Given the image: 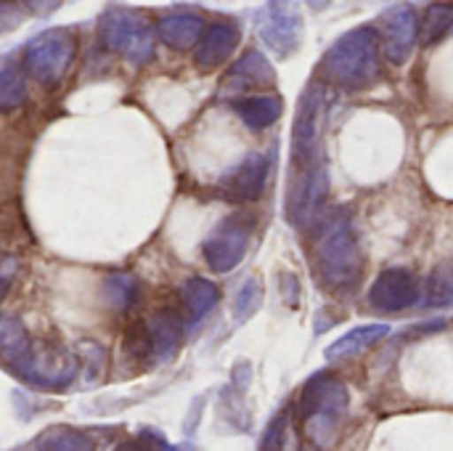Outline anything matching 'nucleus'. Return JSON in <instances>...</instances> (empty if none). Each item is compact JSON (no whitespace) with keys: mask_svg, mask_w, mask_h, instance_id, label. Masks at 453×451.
<instances>
[{"mask_svg":"<svg viewBox=\"0 0 453 451\" xmlns=\"http://www.w3.org/2000/svg\"><path fill=\"white\" fill-rule=\"evenodd\" d=\"M382 48L374 27H356L345 32L324 53L321 77L345 90H366L380 80Z\"/></svg>","mask_w":453,"mask_h":451,"instance_id":"1","label":"nucleus"},{"mask_svg":"<svg viewBox=\"0 0 453 451\" xmlns=\"http://www.w3.org/2000/svg\"><path fill=\"white\" fill-rule=\"evenodd\" d=\"M316 260L324 284H329L332 290H348L358 282L364 255L350 210H334L329 218L321 221L316 239Z\"/></svg>","mask_w":453,"mask_h":451,"instance_id":"2","label":"nucleus"},{"mask_svg":"<svg viewBox=\"0 0 453 451\" xmlns=\"http://www.w3.org/2000/svg\"><path fill=\"white\" fill-rule=\"evenodd\" d=\"M348 404H350V396H348L345 383L329 372H319L303 385L297 415L303 420L305 436L311 439L316 449H329L334 444L337 428H340L342 415L348 412Z\"/></svg>","mask_w":453,"mask_h":451,"instance_id":"3","label":"nucleus"},{"mask_svg":"<svg viewBox=\"0 0 453 451\" xmlns=\"http://www.w3.org/2000/svg\"><path fill=\"white\" fill-rule=\"evenodd\" d=\"M8 372L37 391H64L77 377L80 362L56 340H32L27 356L8 367Z\"/></svg>","mask_w":453,"mask_h":451,"instance_id":"4","label":"nucleus"},{"mask_svg":"<svg viewBox=\"0 0 453 451\" xmlns=\"http://www.w3.org/2000/svg\"><path fill=\"white\" fill-rule=\"evenodd\" d=\"M77 56V37L69 29H45L35 35L24 48V72L42 88H53L64 80Z\"/></svg>","mask_w":453,"mask_h":451,"instance_id":"5","label":"nucleus"},{"mask_svg":"<svg viewBox=\"0 0 453 451\" xmlns=\"http://www.w3.org/2000/svg\"><path fill=\"white\" fill-rule=\"evenodd\" d=\"M101 40L109 51L125 56L133 64H146L154 56V27L138 11L109 8L101 16Z\"/></svg>","mask_w":453,"mask_h":451,"instance_id":"6","label":"nucleus"},{"mask_svg":"<svg viewBox=\"0 0 453 451\" xmlns=\"http://www.w3.org/2000/svg\"><path fill=\"white\" fill-rule=\"evenodd\" d=\"M321 130H324V85L311 82L297 104V117L292 125V157L295 170L319 167L321 152Z\"/></svg>","mask_w":453,"mask_h":451,"instance_id":"7","label":"nucleus"},{"mask_svg":"<svg viewBox=\"0 0 453 451\" xmlns=\"http://www.w3.org/2000/svg\"><path fill=\"white\" fill-rule=\"evenodd\" d=\"M252 226H255V218L247 213H234L226 221H220V226L204 239L207 266L218 274L234 271L250 250Z\"/></svg>","mask_w":453,"mask_h":451,"instance_id":"8","label":"nucleus"},{"mask_svg":"<svg viewBox=\"0 0 453 451\" xmlns=\"http://www.w3.org/2000/svg\"><path fill=\"white\" fill-rule=\"evenodd\" d=\"M329 194V181L324 165L311 170H295L287 191V215L297 229L313 226L324 199Z\"/></svg>","mask_w":453,"mask_h":451,"instance_id":"9","label":"nucleus"},{"mask_svg":"<svg viewBox=\"0 0 453 451\" xmlns=\"http://www.w3.org/2000/svg\"><path fill=\"white\" fill-rule=\"evenodd\" d=\"M257 32L276 56L287 58L303 43V16L287 3H268L257 13Z\"/></svg>","mask_w":453,"mask_h":451,"instance_id":"10","label":"nucleus"},{"mask_svg":"<svg viewBox=\"0 0 453 451\" xmlns=\"http://www.w3.org/2000/svg\"><path fill=\"white\" fill-rule=\"evenodd\" d=\"M419 295H422V287H419L417 274L409 271V268L393 266V268H385L374 279V284L369 290V303L377 311L398 314V311H406V308L417 306Z\"/></svg>","mask_w":453,"mask_h":451,"instance_id":"11","label":"nucleus"},{"mask_svg":"<svg viewBox=\"0 0 453 451\" xmlns=\"http://www.w3.org/2000/svg\"><path fill=\"white\" fill-rule=\"evenodd\" d=\"M268 175H271V154L255 152V154H247L239 165L228 167L218 186L228 199L257 202L268 186Z\"/></svg>","mask_w":453,"mask_h":451,"instance_id":"12","label":"nucleus"},{"mask_svg":"<svg viewBox=\"0 0 453 451\" xmlns=\"http://www.w3.org/2000/svg\"><path fill=\"white\" fill-rule=\"evenodd\" d=\"M419 40V16L411 5H393L382 13V51L388 61L403 64Z\"/></svg>","mask_w":453,"mask_h":451,"instance_id":"13","label":"nucleus"},{"mask_svg":"<svg viewBox=\"0 0 453 451\" xmlns=\"http://www.w3.org/2000/svg\"><path fill=\"white\" fill-rule=\"evenodd\" d=\"M276 85V72L271 66V61L257 53V51H250L244 53L226 74L223 80V88H220V96L223 98H239L244 90H255V88H271ZM244 98V96H242Z\"/></svg>","mask_w":453,"mask_h":451,"instance_id":"14","label":"nucleus"},{"mask_svg":"<svg viewBox=\"0 0 453 451\" xmlns=\"http://www.w3.org/2000/svg\"><path fill=\"white\" fill-rule=\"evenodd\" d=\"M207 27L199 13H167L157 21V37L175 51H191L199 48Z\"/></svg>","mask_w":453,"mask_h":451,"instance_id":"15","label":"nucleus"},{"mask_svg":"<svg viewBox=\"0 0 453 451\" xmlns=\"http://www.w3.org/2000/svg\"><path fill=\"white\" fill-rule=\"evenodd\" d=\"M239 45V29L231 21H215L207 27L199 48H196V64L199 69H218L220 64H226L231 58V53Z\"/></svg>","mask_w":453,"mask_h":451,"instance_id":"16","label":"nucleus"},{"mask_svg":"<svg viewBox=\"0 0 453 451\" xmlns=\"http://www.w3.org/2000/svg\"><path fill=\"white\" fill-rule=\"evenodd\" d=\"M149 338L159 359H173L183 343V316L175 308H159L149 319Z\"/></svg>","mask_w":453,"mask_h":451,"instance_id":"17","label":"nucleus"},{"mask_svg":"<svg viewBox=\"0 0 453 451\" xmlns=\"http://www.w3.org/2000/svg\"><path fill=\"white\" fill-rule=\"evenodd\" d=\"M388 332H390L388 324H361V327H353L350 332H345L342 338H337L324 351V356H326V362H342V359L358 356V354L369 351L372 346H377Z\"/></svg>","mask_w":453,"mask_h":451,"instance_id":"18","label":"nucleus"},{"mask_svg":"<svg viewBox=\"0 0 453 451\" xmlns=\"http://www.w3.org/2000/svg\"><path fill=\"white\" fill-rule=\"evenodd\" d=\"M281 96H244L234 104V112L250 130H265L281 117Z\"/></svg>","mask_w":453,"mask_h":451,"instance_id":"19","label":"nucleus"},{"mask_svg":"<svg viewBox=\"0 0 453 451\" xmlns=\"http://www.w3.org/2000/svg\"><path fill=\"white\" fill-rule=\"evenodd\" d=\"M29 346H32V340H29V335H27L21 319H19L16 314L5 311L3 319H0V351H3V364H5V369L13 367L16 362H21V359L27 356Z\"/></svg>","mask_w":453,"mask_h":451,"instance_id":"20","label":"nucleus"},{"mask_svg":"<svg viewBox=\"0 0 453 451\" xmlns=\"http://www.w3.org/2000/svg\"><path fill=\"white\" fill-rule=\"evenodd\" d=\"M180 298H183V303H186V308H188L191 324H199V322L212 311V306L218 303L220 292H218V287H215L210 279L194 276V279H188V282L180 287Z\"/></svg>","mask_w":453,"mask_h":451,"instance_id":"21","label":"nucleus"},{"mask_svg":"<svg viewBox=\"0 0 453 451\" xmlns=\"http://www.w3.org/2000/svg\"><path fill=\"white\" fill-rule=\"evenodd\" d=\"M24 74H27L24 66L13 56L3 58V66H0V109L3 112H13L16 106L24 104V98H27Z\"/></svg>","mask_w":453,"mask_h":451,"instance_id":"22","label":"nucleus"},{"mask_svg":"<svg viewBox=\"0 0 453 451\" xmlns=\"http://www.w3.org/2000/svg\"><path fill=\"white\" fill-rule=\"evenodd\" d=\"M35 451H96L90 436L74 431V428H48L42 436L35 439Z\"/></svg>","mask_w":453,"mask_h":451,"instance_id":"23","label":"nucleus"},{"mask_svg":"<svg viewBox=\"0 0 453 451\" xmlns=\"http://www.w3.org/2000/svg\"><path fill=\"white\" fill-rule=\"evenodd\" d=\"M141 298V282L133 274H111L104 282V300L114 311H130Z\"/></svg>","mask_w":453,"mask_h":451,"instance_id":"24","label":"nucleus"},{"mask_svg":"<svg viewBox=\"0 0 453 451\" xmlns=\"http://www.w3.org/2000/svg\"><path fill=\"white\" fill-rule=\"evenodd\" d=\"M453 27V3H433L427 5L422 21H419V40L425 45L438 43L446 37V32Z\"/></svg>","mask_w":453,"mask_h":451,"instance_id":"25","label":"nucleus"},{"mask_svg":"<svg viewBox=\"0 0 453 451\" xmlns=\"http://www.w3.org/2000/svg\"><path fill=\"white\" fill-rule=\"evenodd\" d=\"M425 292H427V306H438V308L453 306V260H446L433 268Z\"/></svg>","mask_w":453,"mask_h":451,"instance_id":"26","label":"nucleus"},{"mask_svg":"<svg viewBox=\"0 0 453 451\" xmlns=\"http://www.w3.org/2000/svg\"><path fill=\"white\" fill-rule=\"evenodd\" d=\"M260 300H263L260 279H250V282L239 290V295H236V314H239V319H247L250 314H255V308L260 306Z\"/></svg>","mask_w":453,"mask_h":451,"instance_id":"27","label":"nucleus"},{"mask_svg":"<svg viewBox=\"0 0 453 451\" xmlns=\"http://www.w3.org/2000/svg\"><path fill=\"white\" fill-rule=\"evenodd\" d=\"M13 266H16V260H13V258H5V260H3V295H5V292H8V287H11Z\"/></svg>","mask_w":453,"mask_h":451,"instance_id":"28","label":"nucleus"},{"mask_svg":"<svg viewBox=\"0 0 453 451\" xmlns=\"http://www.w3.org/2000/svg\"><path fill=\"white\" fill-rule=\"evenodd\" d=\"M114 451H154L149 441H122Z\"/></svg>","mask_w":453,"mask_h":451,"instance_id":"29","label":"nucleus"},{"mask_svg":"<svg viewBox=\"0 0 453 451\" xmlns=\"http://www.w3.org/2000/svg\"><path fill=\"white\" fill-rule=\"evenodd\" d=\"M165 451H194L191 447H186V444H178V447H167Z\"/></svg>","mask_w":453,"mask_h":451,"instance_id":"30","label":"nucleus"},{"mask_svg":"<svg viewBox=\"0 0 453 451\" xmlns=\"http://www.w3.org/2000/svg\"><path fill=\"white\" fill-rule=\"evenodd\" d=\"M19 451H35V449H32V447H27V449H19Z\"/></svg>","mask_w":453,"mask_h":451,"instance_id":"31","label":"nucleus"}]
</instances>
